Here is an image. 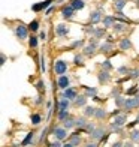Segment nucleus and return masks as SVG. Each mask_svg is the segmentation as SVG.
Segmentation results:
<instances>
[{
    "mask_svg": "<svg viewBox=\"0 0 139 147\" xmlns=\"http://www.w3.org/2000/svg\"><path fill=\"white\" fill-rule=\"evenodd\" d=\"M93 101H97V102H105V98L102 99V98H99V96H96V98H93Z\"/></svg>",
    "mask_w": 139,
    "mask_h": 147,
    "instance_id": "obj_57",
    "label": "nucleus"
},
{
    "mask_svg": "<svg viewBox=\"0 0 139 147\" xmlns=\"http://www.w3.org/2000/svg\"><path fill=\"white\" fill-rule=\"evenodd\" d=\"M6 63V54H5V53H2V54H0V65H5Z\"/></svg>",
    "mask_w": 139,
    "mask_h": 147,
    "instance_id": "obj_51",
    "label": "nucleus"
},
{
    "mask_svg": "<svg viewBox=\"0 0 139 147\" xmlns=\"http://www.w3.org/2000/svg\"><path fill=\"white\" fill-rule=\"evenodd\" d=\"M37 44H39V36L31 35L29 38V47H30V48H37Z\"/></svg>",
    "mask_w": 139,
    "mask_h": 147,
    "instance_id": "obj_33",
    "label": "nucleus"
},
{
    "mask_svg": "<svg viewBox=\"0 0 139 147\" xmlns=\"http://www.w3.org/2000/svg\"><path fill=\"white\" fill-rule=\"evenodd\" d=\"M70 117V113L69 110H61V111H58L57 113V119L60 120V122H64L66 119H69Z\"/></svg>",
    "mask_w": 139,
    "mask_h": 147,
    "instance_id": "obj_30",
    "label": "nucleus"
},
{
    "mask_svg": "<svg viewBox=\"0 0 139 147\" xmlns=\"http://www.w3.org/2000/svg\"><path fill=\"white\" fill-rule=\"evenodd\" d=\"M126 122H127V114H123V113H121V114H118L117 117H114V122H112V123H114L115 126L123 128V126L126 125Z\"/></svg>",
    "mask_w": 139,
    "mask_h": 147,
    "instance_id": "obj_18",
    "label": "nucleus"
},
{
    "mask_svg": "<svg viewBox=\"0 0 139 147\" xmlns=\"http://www.w3.org/2000/svg\"><path fill=\"white\" fill-rule=\"evenodd\" d=\"M112 30H114L115 33H123V32H126L127 30V24H124V23H115L114 24V27H112Z\"/></svg>",
    "mask_w": 139,
    "mask_h": 147,
    "instance_id": "obj_27",
    "label": "nucleus"
},
{
    "mask_svg": "<svg viewBox=\"0 0 139 147\" xmlns=\"http://www.w3.org/2000/svg\"><path fill=\"white\" fill-rule=\"evenodd\" d=\"M139 107V93L135 96H132V98H127L126 99V104H124V110H133V108H138Z\"/></svg>",
    "mask_w": 139,
    "mask_h": 147,
    "instance_id": "obj_6",
    "label": "nucleus"
},
{
    "mask_svg": "<svg viewBox=\"0 0 139 147\" xmlns=\"http://www.w3.org/2000/svg\"><path fill=\"white\" fill-rule=\"evenodd\" d=\"M63 147H75L72 143H66V144H63Z\"/></svg>",
    "mask_w": 139,
    "mask_h": 147,
    "instance_id": "obj_59",
    "label": "nucleus"
},
{
    "mask_svg": "<svg viewBox=\"0 0 139 147\" xmlns=\"http://www.w3.org/2000/svg\"><path fill=\"white\" fill-rule=\"evenodd\" d=\"M54 11H55V5H52V6H49V8L45 11V15H51Z\"/></svg>",
    "mask_w": 139,
    "mask_h": 147,
    "instance_id": "obj_50",
    "label": "nucleus"
},
{
    "mask_svg": "<svg viewBox=\"0 0 139 147\" xmlns=\"http://www.w3.org/2000/svg\"><path fill=\"white\" fill-rule=\"evenodd\" d=\"M112 147H124V143L123 141H115L114 144H112Z\"/></svg>",
    "mask_w": 139,
    "mask_h": 147,
    "instance_id": "obj_56",
    "label": "nucleus"
},
{
    "mask_svg": "<svg viewBox=\"0 0 139 147\" xmlns=\"http://www.w3.org/2000/svg\"><path fill=\"white\" fill-rule=\"evenodd\" d=\"M84 147H99V143L97 141H91V143H87Z\"/></svg>",
    "mask_w": 139,
    "mask_h": 147,
    "instance_id": "obj_53",
    "label": "nucleus"
},
{
    "mask_svg": "<svg viewBox=\"0 0 139 147\" xmlns=\"http://www.w3.org/2000/svg\"><path fill=\"white\" fill-rule=\"evenodd\" d=\"M39 65H41L42 74H45V72H46V62H45V56H43V54L39 56Z\"/></svg>",
    "mask_w": 139,
    "mask_h": 147,
    "instance_id": "obj_39",
    "label": "nucleus"
},
{
    "mask_svg": "<svg viewBox=\"0 0 139 147\" xmlns=\"http://www.w3.org/2000/svg\"><path fill=\"white\" fill-rule=\"evenodd\" d=\"M115 23H117V18L114 15H106V17H103V20H102V24H103L105 29H112Z\"/></svg>",
    "mask_w": 139,
    "mask_h": 147,
    "instance_id": "obj_13",
    "label": "nucleus"
},
{
    "mask_svg": "<svg viewBox=\"0 0 139 147\" xmlns=\"http://www.w3.org/2000/svg\"><path fill=\"white\" fill-rule=\"evenodd\" d=\"M124 147H135V146H133V141H129V143H124Z\"/></svg>",
    "mask_w": 139,
    "mask_h": 147,
    "instance_id": "obj_58",
    "label": "nucleus"
},
{
    "mask_svg": "<svg viewBox=\"0 0 139 147\" xmlns=\"http://www.w3.org/2000/svg\"><path fill=\"white\" fill-rule=\"evenodd\" d=\"M127 5V0H115L114 2V9L115 11H123Z\"/></svg>",
    "mask_w": 139,
    "mask_h": 147,
    "instance_id": "obj_32",
    "label": "nucleus"
},
{
    "mask_svg": "<svg viewBox=\"0 0 139 147\" xmlns=\"http://www.w3.org/2000/svg\"><path fill=\"white\" fill-rule=\"evenodd\" d=\"M88 20H90V23L91 24H97V23H100L102 21V11H99V9H96V11H93L91 14H90V17H88Z\"/></svg>",
    "mask_w": 139,
    "mask_h": 147,
    "instance_id": "obj_15",
    "label": "nucleus"
},
{
    "mask_svg": "<svg viewBox=\"0 0 139 147\" xmlns=\"http://www.w3.org/2000/svg\"><path fill=\"white\" fill-rule=\"evenodd\" d=\"M69 27H67V26H66V24H57V27H55V35L58 36V38H66V36H67L69 35Z\"/></svg>",
    "mask_w": 139,
    "mask_h": 147,
    "instance_id": "obj_12",
    "label": "nucleus"
},
{
    "mask_svg": "<svg viewBox=\"0 0 139 147\" xmlns=\"http://www.w3.org/2000/svg\"><path fill=\"white\" fill-rule=\"evenodd\" d=\"M129 77L132 80H138L139 78V68H133V69H132L130 74H129Z\"/></svg>",
    "mask_w": 139,
    "mask_h": 147,
    "instance_id": "obj_45",
    "label": "nucleus"
},
{
    "mask_svg": "<svg viewBox=\"0 0 139 147\" xmlns=\"http://www.w3.org/2000/svg\"><path fill=\"white\" fill-rule=\"evenodd\" d=\"M129 135H130V141H133V143H139V131H132L130 134H129Z\"/></svg>",
    "mask_w": 139,
    "mask_h": 147,
    "instance_id": "obj_41",
    "label": "nucleus"
},
{
    "mask_svg": "<svg viewBox=\"0 0 139 147\" xmlns=\"http://www.w3.org/2000/svg\"><path fill=\"white\" fill-rule=\"evenodd\" d=\"M29 30H30L31 33H35V32L39 30V21H37V20H33V21H30V24H29Z\"/></svg>",
    "mask_w": 139,
    "mask_h": 147,
    "instance_id": "obj_38",
    "label": "nucleus"
},
{
    "mask_svg": "<svg viewBox=\"0 0 139 147\" xmlns=\"http://www.w3.org/2000/svg\"><path fill=\"white\" fill-rule=\"evenodd\" d=\"M30 120H31V123L35 125V126H37L39 123L42 122V116H41V114H37V113H33V114L30 116Z\"/></svg>",
    "mask_w": 139,
    "mask_h": 147,
    "instance_id": "obj_37",
    "label": "nucleus"
},
{
    "mask_svg": "<svg viewBox=\"0 0 139 147\" xmlns=\"http://www.w3.org/2000/svg\"><path fill=\"white\" fill-rule=\"evenodd\" d=\"M135 125H138V122H136V120H135V122H132V123L129 125V128H133V126H135Z\"/></svg>",
    "mask_w": 139,
    "mask_h": 147,
    "instance_id": "obj_60",
    "label": "nucleus"
},
{
    "mask_svg": "<svg viewBox=\"0 0 139 147\" xmlns=\"http://www.w3.org/2000/svg\"><path fill=\"white\" fill-rule=\"evenodd\" d=\"M29 27L27 26H24L23 23H19V24H17L15 26V29H14V33H15V36L19 39V41H24V39H27V38H30L29 36Z\"/></svg>",
    "mask_w": 139,
    "mask_h": 147,
    "instance_id": "obj_3",
    "label": "nucleus"
},
{
    "mask_svg": "<svg viewBox=\"0 0 139 147\" xmlns=\"http://www.w3.org/2000/svg\"><path fill=\"white\" fill-rule=\"evenodd\" d=\"M114 2H115V0H114Z\"/></svg>",
    "mask_w": 139,
    "mask_h": 147,
    "instance_id": "obj_63",
    "label": "nucleus"
},
{
    "mask_svg": "<svg viewBox=\"0 0 139 147\" xmlns=\"http://www.w3.org/2000/svg\"><path fill=\"white\" fill-rule=\"evenodd\" d=\"M75 122H76V119H74V117H69V119H66L64 122H63V128H66V129H74V128H76V125H75Z\"/></svg>",
    "mask_w": 139,
    "mask_h": 147,
    "instance_id": "obj_24",
    "label": "nucleus"
},
{
    "mask_svg": "<svg viewBox=\"0 0 139 147\" xmlns=\"http://www.w3.org/2000/svg\"><path fill=\"white\" fill-rule=\"evenodd\" d=\"M138 90H139V86H133V87H130L126 93H127L129 96H132V95H138Z\"/></svg>",
    "mask_w": 139,
    "mask_h": 147,
    "instance_id": "obj_46",
    "label": "nucleus"
},
{
    "mask_svg": "<svg viewBox=\"0 0 139 147\" xmlns=\"http://www.w3.org/2000/svg\"><path fill=\"white\" fill-rule=\"evenodd\" d=\"M105 134H106V132H105V129H103V126H99V128H96L94 129V132H93L91 134V140H93V141H100V140H102V137L105 135Z\"/></svg>",
    "mask_w": 139,
    "mask_h": 147,
    "instance_id": "obj_14",
    "label": "nucleus"
},
{
    "mask_svg": "<svg viewBox=\"0 0 139 147\" xmlns=\"http://www.w3.org/2000/svg\"><path fill=\"white\" fill-rule=\"evenodd\" d=\"M118 114H121V111H120V108H117V110H114V111L111 113V116H112V117H117Z\"/></svg>",
    "mask_w": 139,
    "mask_h": 147,
    "instance_id": "obj_55",
    "label": "nucleus"
},
{
    "mask_svg": "<svg viewBox=\"0 0 139 147\" xmlns=\"http://www.w3.org/2000/svg\"><path fill=\"white\" fill-rule=\"evenodd\" d=\"M100 39H97V38H90L88 39V44L82 48V54L85 57H93L96 54V50H99V47H100Z\"/></svg>",
    "mask_w": 139,
    "mask_h": 147,
    "instance_id": "obj_1",
    "label": "nucleus"
},
{
    "mask_svg": "<svg viewBox=\"0 0 139 147\" xmlns=\"http://www.w3.org/2000/svg\"><path fill=\"white\" fill-rule=\"evenodd\" d=\"M69 107H70V101H69V99L61 98L60 101H58V111H61V110H69Z\"/></svg>",
    "mask_w": 139,
    "mask_h": 147,
    "instance_id": "obj_26",
    "label": "nucleus"
},
{
    "mask_svg": "<svg viewBox=\"0 0 139 147\" xmlns=\"http://www.w3.org/2000/svg\"><path fill=\"white\" fill-rule=\"evenodd\" d=\"M136 122H138V125H139V114H138V117H136Z\"/></svg>",
    "mask_w": 139,
    "mask_h": 147,
    "instance_id": "obj_62",
    "label": "nucleus"
},
{
    "mask_svg": "<svg viewBox=\"0 0 139 147\" xmlns=\"http://www.w3.org/2000/svg\"><path fill=\"white\" fill-rule=\"evenodd\" d=\"M52 68H54V74H55V75L60 77V75H66V72H67V69H69V65H67L66 60L58 59V60H55V62H54Z\"/></svg>",
    "mask_w": 139,
    "mask_h": 147,
    "instance_id": "obj_2",
    "label": "nucleus"
},
{
    "mask_svg": "<svg viewBox=\"0 0 139 147\" xmlns=\"http://www.w3.org/2000/svg\"><path fill=\"white\" fill-rule=\"evenodd\" d=\"M130 71H132V69L129 68V66H120V68L117 69V72H118V74H121V75H129Z\"/></svg>",
    "mask_w": 139,
    "mask_h": 147,
    "instance_id": "obj_42",
    "label": "nucleus"
},
{
    "mask_svg": "<svg viewBox=\"0 0 139 147\" xmlns=\"http://www.w3.org/2000/svg\"><path fill=\"white\" fill-rule=\"evenodd\" d=\"M51 134L55 137V140H60V141L67 138V129L63 128V126H54V128L51 129Z\"/></svg>",
    "mask_w": 139,
    "mask_h": 147,
    "instance_id": "obj_4",
    "label": "nucleus"
},
{
    "mask_svg": "<svg viewBox=\"0 0 139 147\" xmlns=\"http://www.w3.org/2000/svg\"><path fill=\"white\" fill-rule=\"evenodd\" d=\"M54 5V0H43V2H39V3H36V5H33L31 6V11L33 12H42V11H46L49 8V6H52Z\"/></svg>",
    "mask_w": 139,
    "mask_h": 147,
    "instance_id": "obj_5",
    "label": "nucleus"
},
{
    "mask_svg": "<svg viewBox=\"0 0 139 147\" xmlns=\"http://www.w3.org/2000/svg\"><path fill=\"white\" fill-rule=\"evenodd\" d=\"M69 143H72L75 147H79L82 144V138H81V135H75V134H70L69 135Z\"/></svg>",
    "mask_w": 139,
    "mask_h": 147,
    "instance_id": "obj_22",
    "label": "nucleus"
},
{
    "mask_svg": "<svg viewBox=\"0 0 139 147\" xmlns=\"http://www.w3.org/2000/svg\"><path fill=\"white\" fill-rule=\"evenodd\" d=\"M36 89L39 90V92H41V93H45V81H43V80H39V81L36 83Z\"/></svg>",
    "mask_w": 139,
    "mask_h": 147,
    "instance_id": "obj_44",
    "label": "nucleus"
},
{
    "mask_svg": "<svg viewBox=\"0 0 139 147\" xmlns=\"http://www.w3.org/2000/svg\"><path fill=\"white\" fill-rule=\"evenodd\" d=\"M94 129H96V125L93 123V122H88V123H87V126H85V132H87L88 135H91V134L94 132Z\"/></svg>",
    "mask_w": 139,
    "mask_h": 147,
    "instance_id": "obj_43",
    "label": "nucleus"
},
{
    "mask_svg": "<svg viewBox=\"0 0 139 147\" xmlns=\"http://www.w3.org/2000/svg\"><path fill=\"white\" fill-rule=\"evenodd\" d=\"M75 9L72 8L70 5H66V6H63L61 8V17L64 18V20H72L74 18V15H75Z\"/></svg>",
    "mask_w": 139,
    "mask_h": 147,
    "instance_id": "obj_10",
    "label": "nucleus"
},
{
    "mask_svg": "<svg viewBox=\"0 0 139 147\" xmlns=\"http://www.w3.org/2000/svg\"><path fill=\"white\" fill-rule=\"evenodd\" d=\"M69 5H70L75 11H81V9L85 8V2H84V0H70Z\"/></svg>",
    "mask_w": 139,
    "mask_h": 147,
    "instance_id": "obj_23",
    "label": "nucleus"
},
{
    "mask_svg": "<svg viewBox=\"0 0 139 147\" xmlns=\"http://www.w3.org/2000/svg\"><path fill=\"white\" fill-rule=\"evenodd\" d=\"M87 99H88V98L85 96V95H79L75 101H74V105L78 107V108H79V107H87Z\"/></svg>",
    "mask_w": 139,
    "mask_h": 147,
    "instance_id": "obj_20",
    "label": "nucleus"
},
{
    "mask_svg": "<svg viewBox=\"0 0 139 147\" xmlns=\"http://www.w3.org/2000/svg\"><path fill=\"white\" fill-rule=\"evenodd\" d=\"M84 116L85 117H94V114H96V107H93V105H87V107H84Z\"/></svg>",
    "mask_w": 139,
    "mask_h": 147,
    "instance_id": "obj_25",
    "label": "nucleus"
},
{
    "mask_svg": "<svg viewBox=\"0 0 139 147\" xmlns=\"http://www.w3.org/2000/svg\"><path fill=\"white\" fill-rule=\"evenodd\" d=\"M109 135H111V132H106V134H105V135L102 137V140H100V141H99V143H100V144H105V143L108 141V138H109Z\"/></svg>",
    "mask_w": 139,
    "mask_h": 147,
    "instance_id": "obj_48",
    "label": "nucleus"
},
{
    "mask_svg": "<svg viewBox=\"0 0 139 147\" xmlns=\"http://www.w3.org/2000/svg\"><path fill=\"white\" fill-rule=\"evenodd\" d=\"M100 68L102 69H106V71H112V69H114V66H112L109 59H105V60H102V62H100Z\"/></svg>",
    "mask_w": 139,
    "mask_h": 147,
    "instance_id": "obj_35",
    "label": "nucleus"
},
{
    "mask_svg": "<svg viewBox=\"0 0 139 147\" xmlns=\"http://www.w3.org/2000/svg\"><path fill=\"white\" fill-rule=\"evenodd\" d=\"M78 96H79V95H78V90H76L75 87H72V86H70L69 89L63 90V93H61V96H60V98H66V99H69V101H75Z\"/></svg>",
    "mask_w": 139,
    "mask_h": 147,
    "instance_id": "obj_8",
    "label": "nucleus"
},
{
    "mask_svg": "<svg viewBox=\"0 0 139 147\" xmlns=\"http://www.w3.org/2000/svg\"><path fill=\"white\" fill-rule=\"evenodd\" d=\"M42 102H43V98H42L41 95H39V96H36V99H35V104H36V105H41Z\"/></svg>",
    "mask_w": 139,
    "mask_h": 147,
    "instance_id": "obj_52",
    "label": "nucleus"
},
{
    "mask_svg": "<svg viewBox=\"0 0 139 147\" xmlns=\"http://www.w3.org/2000/svg\"><path fill=\"white\" fill-rule=\"evenodd\" d=\"M126 99H127V98H124L123 95H121V96H117V98H114V101H115V105H117V108H124Z\"/></svg>",
    "mask_w": 139,
    "mask_h": 147,
    "instance_id": "obj_36",
    "label": "nucleus"
},
{
    "mask_svg": "<svg viewBox=\"0 0 139 147\" xmlns=\"http://www.w3.org/2000/svg\"><path fill=\"white\" fill-rule=\"evenodd\" d=\"M114 50V42H108V41H105L100 44V47H99V51L103 53V54H112V51Z\"/></svg>",
    "mask_w": 139,
    "mask_h": 147,
    "instance_id": "obj_11",
    "label": "nucleus"
},
{
    "mask_svg": "<svg viewBox=\"0 0 139 147\" xmlns=\"http://www.w3.org/2000/svg\"><path fill=\"white\" fill-rule=\"evenodd\" d=\"M39 39H41V41H45V39H46V32H41V33H39Z\"/></svg>",
    "mask_w": 139,
    "mask_h": 147,
    "instance_id": "obj_54",
    "label": "nucleus"
},
{
    "mask_svg": "<svg viewBox=\"0 0 139 147\" xmlns=\"http://www.w3.org/2000/svg\"><path fill=\"white\" fill-rule=\"evenodd\" d=\"M121 93H123V89L120 87V86H115V87L112 89V92H111V96L117 98V96H121Z\"/></svg>",
    "mask_w": 139,
    "mask_h": 147,
    "instance_id": "obj_40",
    "label": "nucleus"
},
{
    "mask_svg": "<svg viewBox=\"0 0 139 147\" xmlns=\"http://www.w3.org/2000/svg\"><path fill=\"white\" fill-rule=\"evenodd\" d=\"M118 47H120V51H129L132 50V41L129 38H123L120 44H118Z\"/></svg>",
    "mask_w": 139,
    "mask_h": 147,
    "instance_id": "obj_19",
    "label": "nucleus"
},
{
    "mask_svg": "<svg viewBox=\"0 0 139 147\" xmlns=\"http://www.w3.org/2000/svg\"><path fill=\"white\" fill-rule=\"evenodd\" d=\"M97 81H99V84H102V86H105V84H108L109 81H111V74H109V71H106V69H100L97 72Z\"/></svg>",
    "mask_w": 139,
    "mask_h": 147,
    "instance_id": "obj_7",
    "label": "nucleus"
},
{
    "mask_svg": "<svg viewBox=\"0 0 139 147\" xmlns=\"http://www.w3.org/2000/svg\"><path fill=\"white\" fill-rule=\"evenodd\" d=\"M106 36H108V35H106V29H105V27H99V29H96L94 36H93V38L102 39V38H106Z\"/></svg>",
    "mask_w": 139,
    "mask_h": 147,
    "instance_id": "obj_31",
    "label": "nucleus"
},
{
    "mask_svg": "<svg viewBox=\"0 0 139 147\" xmlns=\"http://www.w3.org/2000/svg\"><path fill=\"white\" fill-rule=\"evenodd\" d=\"M57 87L60 90H66L70 87V78L67 75H60L57 78Z\"/></svg>",
    "mask_w": 139,
    "mask_h": 147,
    "instance_id": "obj_9",
    "label": "nucleus"
},
{
    "mask_svg": "<svg viewBox=\"0 0 139 147\" xmlns=\"http://www.w3.org/2000/svg\"><path fill=\"white\" fill-rule=\"evenodd\" d=\"M84 47H85V41H84V39H76V41H74V42L70 44V48L72 50H78V48L82 50Z\"/></svg>",
    "mask_w": 139,
    "mask_h": 147,
    "instance_id": "obj_29",
    "label": "nucleus"
},
{
    "mask_svg": "<svg viewBox=\"0 0 139 147\" xmlns=\"http://www.w3.org/2000/svg\"><path fill=\"white\" fill-rule=\"evenodd\" d=\"M106 116H108V113H106V110L105 108H99L96 110V114H94V119H97V120H103V119H106Z\"/></svg>",
    "mask_w": 139,
    "mask_h": 147,
    "instance_id": "obj_28",
    "label": "nucleus"
},
{
    "mask_svg": "<svg viewBox=\"0 0 139 147\" xmlns=\"http://www.w3.org/2000/svg\"><path fill=\"white\" fill-rule=\"evenodd\" d=\"M87 117H76V122H75V125H76V129H82L84 132H85V126H87Z\"/></svg>",
    "mask_w": 139,
    "mask_h": 147,
    "instance_id": "obj_21",
    "label": "nucleus"
},
{
    "mask_svg": "<svg viewBox=\"0 0 139 147\" xmlns=\"http://www.w3.org/2000/svg\"><path fill=\"white\" fill-rule=\"evenodd\" d=\"M82 89H84V95L87 96V98H96L97 96V87H90V86H82Z\"/></svg>",
    "mask_w": 139,
    "mask_h": 147,
    "instance_id": "obj_17",
    "label": "nucleus"
},
{
    "mask_svg": "<svg viewBox=\"0 0 139 147\" xmlns=\"http://www.w3.org/2000/svg\"><path fill=\"white\" fill-rule=\"evenodd\" d=\"M48 147H63V144H61L60 140H55V141H54V143H51Z\"/></svg>",
    "mask_w": 139,
    "mask_h": 147,
    "instance_id": "obj_49",
    "label": "nucleus"
},
{
    "mask_svg": "<svg viewBox=\"0 0 139 147\" xmlns=\"http://www.w3.org/2000/svg\"><path fill=\"white\" fill-rule=\"evenodd\" d=\"M35 135H36V134L33 132V131H30L27 135H25V138L21 141V144H19V146H21V147H29V146H31L33 141H35Z\"/></svg>",
    "mask_w": 139,
    "mask_h": 147,
    "instance_id": "obj_16",
    "label": "nucleus"
},
{
    "mask_svg": "<svg viewBox=\"0 0 139 147\" xmlns=\"http://www.w3.org/2000/svg\"><path fill=\"white\" fill-rule=\"evenodd\" d=\"M84 54H75V57H74V65L75 66H84Z\"/></svg>",
    "mask_w": 139,
    "mask_h": 147,
    "instance_id": "obj_34",
    "label": "nucleus"
},
{
    "mask_svg": "<svg viewBox=\"0 0 139 147\" xmlns=\"http://www.w3.org/2000/svg\"><path fill=\"white\" fill-rule=\"evenodd\" d=\"M48 132H49V128H45V129L41 132V137H39V141H45V138H46V135H48Z\"/></svg>",
    "mask_w": 139,
    "mask_h": 147,
    "instance_id": "obj_47",
    "label": "nucleus"
},
{
    "mask_svg": "<svg viewBox=\"0 0 139 147\" xmlns=\"http://www.w3.org/2000/svg\"><path fill=\"white\" fill-rule=\"evenodd\" d=\"M135 5H136V8H139V0H136V2H135Z\"/></svg>",
    "mask_w": 139,
    "mask_h": 147,
    "instance_id": "obj_61",
    "label": "nucleus"
}]
</instances>
